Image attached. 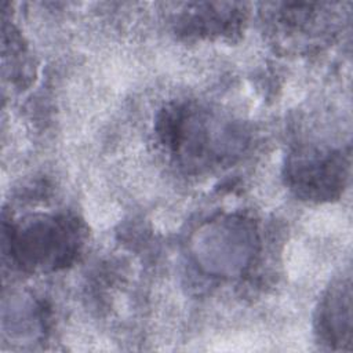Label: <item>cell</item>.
<instances>
[{"label":"cell","instance_id":"6da1fadb","mask_svg":"<svg viewBox=\"0 0 353 353\" xmlns=\"http://www.w3.org/2000/svg\"><path fill=\"white\" fill-rule=\"evenodd\" d=\"M80 228L66 216H41L22 228L12 229L8 237L12 259L25 269H58L77 254Z\"/></svg>","mask_w":353,"mask_h":353},{"label":"cell","instance_id":"7a4b0ae2","mask_svg":"<svg viewBox=\"0 0 353 353\" xmlns=\"http://www.w3.org/2000/svg\"><path fill=\"white\" fill-rule=\"evenodd\" d=\"M216 132L205 113L188 106L167 109L159 120L163 142L188 164L201 165L225 153L228 142Z\"/></svg>","mask_w":353,"mask_h":353},{"label":"cell","instance_id":"3957f363","mask_svg":"<svg viewBox=\"0 0 353 353\" xmlns=\"http://www.w3.org/2000/svg\"><path fill=\"white\" fill-rule=\"evenodd\" d=\"M347 176V161L341 152L303 149L287 161L285 178L290 188L306 200L338 197Z\"/></svg>","mask_w":353,"mask_h":353},{"label":"cell","instance_id":"277c9868","mask_svg":"<svg viewBox=\"0 0 353 353\" xmlns=\"http://www.w3.org/2000/svg\"><path fill=\"white\" fill-rule=\"evenodd\" d=\"M350 284L343 280L334 284L320 303L316 320L317 332L320 339L334 349H343L350 343Z\"/></svg>","mask_w":353,"mask_h":353}]
</instances>
